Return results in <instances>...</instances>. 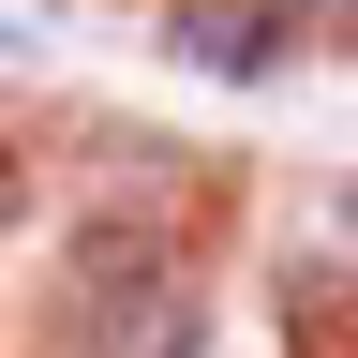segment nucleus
<instances>
[{
  "mask_svg": "<svg viewBox=\"0 0 358 358\" xmlns=\"http://www.w3.org/2000/svg\"><path fill=\"white\" fill-rule=\"evenodd\" d=\"M15 209H30V179H15V150H0V224H15Z\"/></svg>",
  "mask_w": 358,
  "mask_h": 358,
  "instance_id": "3",
  "label": "nucleus"
},
{
  "mask_svg": "<svg viewBox=\"0 0 358 358\" xmlns=\"http://www.w3.org/2000/svg\"><path fill=\"white\" fill-rule=\"evenodd\" d=\"M164 30H179V45H194V60H209V75H268V60H284V45H299L284 15H268V0H179V15H164Z\"/></svg>",
  "mask_w": 358,
  "mask_h": 358,
  "instance_id": "2",
  "label": "nucleus"
},
{
  "mask_svg": "<svg viewBox=\"0 0 358 358\" xmlns=\"http://www.w3.org/2000/svg\"><path fill=\"white\" fill-rule=\"evenodd\" d=\"M60 313L90 358H194L209 343V299H194V254L164 224H75L60 254Z\"/></svg>",
  "mask_w": 358,
  "mask_h": 358,
  "instance_id": "1",
  "label": "nucleus"
}]
</instances>
